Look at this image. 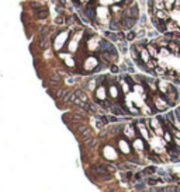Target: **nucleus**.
Returning a JSON list of instances; mask_svg holds the SVG:
<instances>
[{"instance_id": "f257e3e1", "label": "nucleus", "mask_w": 180, "mask_h": 192, "mask_svg": "<svg viewBox=\"0 0 180 192\" xmlns=\"http://www.w3.org/2000/svg\"><path fill=\"white\" fill-rule=\"evenodd\" d=\"M107 96H108V93H107V87H106V85H104V84H99V85H97V88L94 90V97H96V100H97V102L100 104V102L106 101Z\"/></svg>"}, {"instance_id": "f03ea898", "label": "nucleus", "mask_w": 180, "mask_h": 192, "mask_svg": "<svg viewBox=\"0 0 180 192\" xmlns=\"http://www.w3.org/2000/svg\"><path fill=\"white\" fill-rule=\"evenodd\" d=\"M153 107H156V109H159V111H165L168 107H170L169 102L166 101V98H165V96L160 97V96H155L153 97Z\"/></svg>"}, {"instance_id": "7ed1b4c3", "label": "nucleus", "mask_w": 180, "mask_h": 192, "mask_svg": "<svg viewBox=\"0 0 180 192\" xmlns=\"http://www.w3.org/2000/svg\"><path fill=\"white\" fill-rule=\"evenodd\" d=\"M165 98H166V101L169 102V105H173V104L177 101L179 96H177V91L175 90V87H173V85H170V87H169V91L165 94Z\"/></svg>"}, {"instance_id": "20e7f679", "label": "nucleus", "mask_w": 180, "mask_h": 192, "mask_svg": "<svg viewBox=\"0 0 180 192\" xmlns=\"http://www.w3.org/2000/svg\"><path fill=\"white\" fill-rule=\"evenodd\" d=\"M107 93H108V97L111 100H117L120 96V88L116 84H108L107 85Z\"/></svg>"}, {"instance_id": "39448f33", "label": "nucleus", "mask_w": 180, "mask_h": 192, "mask_svg": "<svg viewBox=\"0 0 180 192\" xmlns=\"http://www.w3.org/2000/svg\"><path fill=\"white\" fill-rule=\"evenodd\" d=\"M118 149H120L121 153H124V154H129V153H131L129 143H128L125 139H123V140H120V142H118Z\"/></svg>"}, {"instance_id": "423d86ee", "label": "nucleus", "mask_w": 180, "mask_h": 192, "mask_svg": "<svg viewBox=\"0 0 180 192\" xmlns=\"http://www.w3.org/2000/svg\"><path fill=\"white\" fill-rule=\"evenodd\" d=\"M48 16H49V11L47 9H37L35 10V18H38V20H45Z\"/></svg>"}, {"instance_id": "0eeeda50", "label": "nucleus", "mask_w": 180, "mask_h": 192, "mask_svg": "<svg viewBox=\"0 0 180 192\" xmlns=\"http://www.w3.org/2000/svg\"><path fill=\"white\" fill-rule=\"evenodd\" d=\"M124 133H125V136L127 138H135L137 136V130L134 129V126H131V125H127L125 129H124Z\"/></svg>"}, {"instance_id": "6e6552de", "label": "nucleus", "mask_w": 180, "mask_h": 192, "mask_svg": "<svg viewBox=\"0 0 180 192\" xmlns=\"http://www.w3.org/2000/svg\"><path fill=\"white\" fill-rule=\"evenodd\" d=\"M108 27H110V31H113V32L121 31V24L118 22V20H111Z\"/></svg>"}, {"instance_id": "1a4fd4ad", "label": "nucleus", "mask_w": 180, "mask_h": 192, "mask_svg": "<svg viewBox=\"0 0 180 192\" xmlns=\"http://www.w3.org/2000/svg\"><path fill=\"white\" fill-rule=\"evenodd\" d=\"M61 81H62V77L58 75V73L51 75V77H49V84H51V85H58Z\"/></svg>"}, {"instance_id": "9d476101", "label": "nucleus", "mask_w": 180, "mask_h": 192, "mask_svg": "<svg viewBox=\"0 0 180 192\" xmlns=\"http://www.w3.org/2000/svg\"><path fill=\"white\" fill-rule=\"evenodd\" d=\"M75 96L77 97V98H80L82 101H85V102H89V97H87L85 90H76L75 91Z\"/></svg>"}, {"instance_id": "9b49d317", "label": "nucleus", "mask_w": 180, "mask_h": 192, "mask_svg": "<svg viewBox=\"0 0 180 192\" xmlns=\"http://www.w3.org/2000/svg\"><path fill=\"white\" fill-rule=\"evenodd\" d=\"M132 146H134V147H137L138 150H144V149H145V145H144V140H142V139H134Z\"/></svg>"}, {"instance_id": "f8f14e48", "label": "nucleus", "mask_w": 180, "mask_h": 192, "mask_svg": "<svg viewBox=\"0 0 180 192\" xmlns=\"http://www.w3.org/2000/svg\"><path fill=\"white\" fill-rule=\"evenodd\" d=\"M163 140H165L168 145L173 142V133H172L170 130H168V129H166V130H165V133H163Z\"/></svg>"}, {"instance_id": "ddd939ff", "label": "nucleus", "mask_w": 180, "mask_h": 192, "mask_svg": "<svg viewBox=\"0 0 180 192\" xmlns=\"http://www.w3.org/2000/svg\"><path fill=\"white\" fill-rule=\"evenodd\" d=\"M106 37L108 38V39H111L113 42H117V41H118V38H117V32L114 34L113 31H111V32H110V31H107V32H106Z\"/></svg>"}, {"instance_id": "4468645a", "label": "nucleus", "mask_w": 180, "mask_h": 192, "mask_svg": "<svg viewBox=\"0 0 180 192\" xmlns=\"http://www.w3.org/2000/svg\"><path fill=\"white\" fill-rule=\"evenodd\" d=\"M68 93H69V91H66V90H64V88H59V90L56 91V94H55V97H56V98H64V97L66 96Z\"/></svg>"}, {"instance_id": "2eb2a0df", "label": "nucleus", "mask_w": 180, "mask_h": 192, "mask_svg": "<svg viewBox=\"0 0 180 192\" xmlns=\"http://www.w3.org/2000/svg\"><path fill=\"white\" fill-rule=\"evenodd\" d=\"M146 182L149 185H158V184H162V180L160 178H149Z\"/></svg>"}, {"instance_id": "dca6fc26", "label": "nucleus", "mask_w": 180, "mask_h": 192, "mask_svg": "<svg viewBox=\"0 0 180 192\" xmlns=\"http://www.w3.org/2000/svg\"><path fill=\"white\" fill-rule=\"evenodd\" d=\"M85 13L87 14V16H89V17H90V18H92V20H93V18L96 17L94 9H85Z\"/></svg>"}, {"instance_id": "f3484780", "label": "nucleus", "mask_w": 180, "mask_h": 192, "mask_svg": "<svg viewBox=\"0 0 180 192\" xmlns=\"http://www.w3.org/2000/svg\"><path fill=\"white\" fill-rule=\"evenodd\" d=\"M40 1H30L28 3V7H31V9H34V10H37V9H40Z\"/></svg>"}, {"instance_id": "a211bd4d", "label": "nucleus", "mask_w": 180, "mask_h": 192, "mask_svg": "<svg viewBox=\"0 0 180 192\" xmlns=\"http://www.w3.org/2000/svg\"><path fill=\"white\" fill-rule=\"evenodd\" d=\"M153 172H156V167H146L144 170V174H153Z\"/></svg>"}, {"instance_id": "6ab92c4d", "label": "nucleus", "mask_w": 180, "mask_h": 192, "mask_svg": "<svg viewBox=\"0 0 180 192\" xmlns=\"http://www.w3.org/2000/svg\"><path fill=\"white\" fill-rule=\"evenodd\" d=\"M135 37H137V34L132 31L127 32V41H132V39H135Z\"/></svg>"}, {"instance_id": "aec40b11", "label": "nucleus", "mask_w": 180, "mask_h": 192, "mask_svg": "<svg viewBox=\"0 0 180 192\" xmlns=\"http://www.w3.org/2000/svg\"><path fill=\"white\" fill-rule=\"evenodd\" d=\"M106 166H107V171L108 172H114L117 170V166H114V164H106Z\"/></svg>"}, {"instance_id": "412c9836", "label": "nucleus", "mask_w": 180, "mask_h": 192, "mask_svg": "<svg viewBox=\"0 0 180 192\" xmlns=\"http://www.w3.org/2000/svg\"><path fill=\"white\" fill-rule=\"evenodd\" d=\"M110 69H111V72H113V73H117V72H118V70H120V67H118V66H117V64H113V66H111V67H110Z\"/></svg>"}, {"instance_id": "4be33fe9", "label": "nucleus", "mask_w": 180, "mask_h": 192, "mask_svg": "<svg viewBox=\"0 0 180 192\" xmlns=\"http://www.w3.org/2000/svg\"><path fill=\"white\" fill-rule=\"evenodd\" d=\"M144 188H145V184H144V182H141V184H137V189H138V191H142Z\"/></svg>"}, {"instance_id": "5701e85b", "label": "nucleus", "mask_w": 180, "mask_h": 192, "mask_svg": "<svg viewBox=\"0 0 180 192\" xmlns=\"http://www.w3.org/2000/svg\"><path fill=\"white\" fill-rule=\"evenodd\" d=\"M55 22H56V24H64V17H62V18H61V17H59V18H56V21H55Z\"/></svg>"}, {"instance_id": "b1692460", "label": "nucleus", "mask_w": 180, "mask_h": 192, "mask_svg": "<svg viewBox=\"0 0 180 192\" xmlns=\"http://www.w3.org/2000/svg\"><path fill=\"white\" fill-rule=\"evenodd\" d=\"M58 4H61V6H66V0H58Z\"/></svg>"}, {"instance_id": "393cba45", "label": "nucleus", "mask_w": 180, "mask_h": 192, "mask_svg": "<svg viewBox=\"0 0 180 192\" xmlns=\"http://www.w3.org/2000/svg\"><path fill=\"white\" fill-rule=\"evenodd\" d=\"M176 80H177V81L180 83V76H177V77H176Z\"/></svg>"}]
</instances>
